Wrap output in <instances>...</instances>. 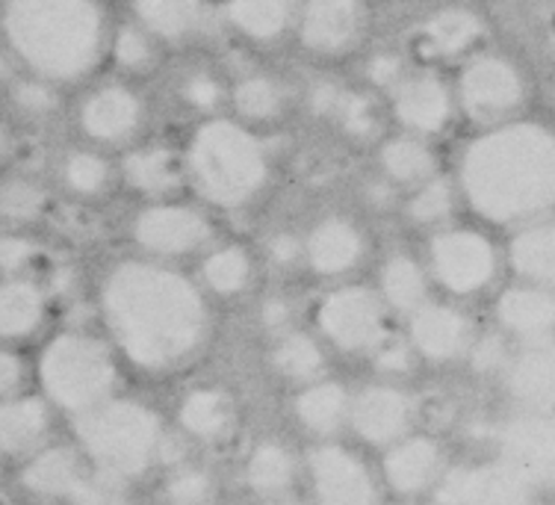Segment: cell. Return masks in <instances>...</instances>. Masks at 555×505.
<instances>
[{
    "instance_id": "cell-1",
    "label": "cell",
    "mask_w": 555,
    "mask_h": 505,
    "mask_svg": "<svg viewBox=\"0 0 555 505\" xmlns=\"http://www.w3.org/2000/svg\"><path fill=\"white\" fill-rule=\"evenodd\" d=\"M107 340L137 373L169 378L204 355L214 334L202 284L166 260H121L98 293Z\"/></svg>"
},
{
    "instance_id": "cell-2",
    "label": "cell",
    "mask_w": 555,
    "mask_h": 505,
    "mask_svg": "<svg viewBox=\"0 0 555 505\" xmlns=\"http://www.w3.org/2000/svg\"><path fill=\"white\" fill-rule=\"evenodd\" d=\"M461 202L493 228L555 216V125L517 116L481 128L459 160Z\"/></svg>"
},
{
    "instance_id": "cell-3",
    "label": "cell",
    "mask_w": 555,
    "mask_h": 505,
    "mask_svg": "<svg viewBox=\"0 0 555 505\" xmlns=\"http://www.w3.org/2000/svg\"><path fill=\"white\" fill-rule=\"evenodd\" d=\"M3 33L15 56L51 83L95 72L109 44L98 0H7Z\"/></svg>"
},
{
    "instance_id": "cell-4",
    "label": "cell",
    "mask_w": 555,
    "mask_h": 505,
    "mask_svg": "<svg viewBox=\"0 0 555 505\" xmlns=\"http://www.w3.org/2000/svg\"><path fill=\"white\" fill-rule=\"evenodd\" d=\"M183 166L204 202L222 210L251 205L272 174L267 145L234 119L204 121L186 145Z\"/></svg>"
},
{
    "instance_id": "cell-5",
    "label": "cell",
    "mask_w": 555,
    "mask_h": 505,
    "mask_svg": "<svg viewBox=\"0 0 555 505\" xmlns=\"http://www.w3.org/2000/svg\"><path fill=\"white\" fill-rule=\"evenodd\" d=\"M166 419L154 405L137 397H109L98 409L75 417L77 450L95 470L139 482L149 476L166 450Z\"/></svg>"
},
{
    "instance_id": "cell-6",
    "label": "cell",
    "mask_w": 555,
    "mask_h": 505,
    "mask_svg": "<svg viewBox=\"0 0 555 505\" xmlns=\"http://www.w3.org/2000/svg\"><path fill=\"white\" fill-rule=\"evenodd\" d=\"M118 352L86 332L56 334L39 355V385L48 405L80 417L118 393Z\"/></svg>"
},
{
    "instance_id": "cell-7",
    "label": "cell",
    "mask_w": 555,
    "mask_h": 505,
    "mask_svg": "<svg viewBox=\"0 0 555 505\" xmlns=\"http://www.w3.org/2000/svg\"><path fill=\"white\" fill-rule=\"evenodd\" d=\"M390 308L375 287L337 284L313 308V332L332 352L370 358L390 337Z\"/></svg>"
},
{
    "instance_id": "cell-8",
    "label": "cell",
    "mask_w": 555,
    "mask_h": 505,
    "mask_svg": "<svg viewBox=\"0 0 555 505\" xmlns=\"http://www.w3.org/2000/svg\"><path fill=\"white\" fill-rule=\"evenodd\" d=\"M505 251L479 228L443 225L428 239L426 269L449 299H476L493 290Z\"/></svg>"
},
{
    "instance_id": "cell-9",
    "label": "cell",
    "mask_w": 555,
    "mask_h": 505,
    "mask_svg": "<svg viewBox=\"0 0 555 505\" xmlns=\"http://www.w3.org/2000/svg\"><path fill=\"white\" fill-rule=\"evenodd\" d=\"M301 488L308 505H382L378 467L354 443L317 441L301 452Z\"/></svg>"
},
{
    "instance_id": "cell-10",
    "label": "cell",
    "mask_w": 555,
    "mask_h": 505,
    "mask_svg": "<svg viewBox=\"0 0 555 505\" xmlns=\"http://www.w3.org/2000/svg\"><path fill=\"white\" fill-rule=\"evenodd\" d=\"M459 109L479 128H491L524 116L529 101V77L512 56L481 51L467 56L455 80Z\"/></svg>"
},
{
    "instance_id": "cell-11",
    "label": "cell",
    "mask_w": 555,
    "mask_h": 505,
    "mask_svg": "<svg viewBox=\"0 0 555 505\" xmlns=\"http://www.w3.org/2000/svg\"><path fill=\"white\" fill-rule=\"evenodd\" d=\"M416 429H420V402L414 390L399 378L378 376L373 381H363L361 387H352L346 435L361 450L382 452Z\"/></svg>"
},
{
    "instance_id": "cell-12",
    "label": "cell",
    "mask_w": 555,
    "mask_h": 505,
    "mask_svg": "<svg viewBox=\"0 0 555 505\" xmlns=\"http://www.w3.org/2000/svg\"><path fill=\"white\" fill-rule=\"evenodd\" d=\"M479 328L473 316L452 299H428L405 316V340L416 364H467Z\"/></svg>"
},
{
    "instance_id": "cell-13",
    "label": "cell",
    "mask_w": 555,
    "mask_h": 505,
    "mask_svg": "<svg viewBox=\"0 0 555 505\" xmlns=\"http://www.w3.org/2000/svg\"><path fill=\"white\" fill-rule=\"evenodd\" d=\"M493 458L532 491L555 488V414L512 411L493 431Z\"/></svg>"
},
{
    "instance_id": "cell-14",
    "label": "cell",
    "mask_w": 555,
    "mask_h": 505,
    "mask_svg": "<svg viewBox=\"0 0 555 505\" xmlns=\"http://www.w3.org/2000/svg\"><path fill=\"white\" fill-rule=\"evenodd\" d=\"M449 455L438 435L416 429L402 441L390 443L378 452V479L385 494L399 503H420L423 496L435 494L440 476L447 474Z\"/></svg>"
},
{
    "instance_id": "cell-15",
    "label": "cell",
    "mask_w": 555,
    "mask_h": 505,
    "mask_svg": "<svg viewBox=\"0 0 555 505\" xmlns=\"http://www.w3.org/2000/svg\"><path fill=\"white\" fill-rule=\"evenodd\" d=\"M133 243L154 260H181L210 246L214 225L198 207L178 202H157L133 219Z\"/></svg>"
},
{
    "instance_id": "cell-16",
    "label": "cell",
    "mask_w": 555,
    "mask_h": 505,
    "mask_svg": "<svg viewBox=\"0 0 555 505\" xmlns=\"http://www.w3.org/2000/svg\"><path fill=\"white\" fill-rule=\"evenodd\" d=\"M240 419H243L240 399L222 381H202V385L186 387L171 409L175 431L183 441L202 450H216L236 438Z\"/></svg>"
},
{
    "instance_id": "cell-17",
    "label": "cell",
    "mask_w": 555,
    "mask_h": 505,
    "mask_svg": "<svg viewBox=\"0 0 555 505\" xmlns=\"http://www.w3.org/2000/svg\"><path fill=\"white\" fill-rule=\"evenodd\" d=\"M534 491L500 458L449 464L431 494L435 505H529Z\"/></svg>"
},
{
    "instance_id": "cell-18",
    "label": "cell",
    "mask_w": 555,
    "mask_h": 505,
    "mask_svg": "<svg viewBox=\"0 0 555 505\" xmlns=\"http://www.w3.org/2000/svg\"><path fill=\"white\" fill-rule=\"evenodd\" d=\"M296 30L310 54H352L370 30L366 0H301Z\"/></svg>"
},
{
    "instance_id": "cell-19",
    "label": "cell",
    "mask_w": 555,
    "mask_h": 505,
    "mask_svg": "<svg viewBox=\"0 0 555 505\" xmlns=\"http://www.w3.org/2000/svg\"><path fill=\"white\" fill-rule=\"evenodd\" d=\"M496 378L512 411L555 414V337L544 344L512 346Z\"/></svg>"
},
{
    "instance_id": "cell-20",
    "label": "cell",
    "mask_w": 555,
    "mask_h": 505,
    "mask_svg": "<svg viewBox=\"0 0 555 505\" xmlns=\"http://www.w3.org/2000/svg\"><path fill=\"white\" fill-rule=\"evenodd\" d=\"M493 328L512 346L544 344L555 337V290L512 281L493 296Z\"/></svg>"
},
{
    "instance_id": "cell-21",
    "label": "cell",
    "mask_w": 555,
    "mask_h": 505,
    "mask_svg": "<svg viewBox=\"0 0 555 505\" xmlns=\"http://www.w3.org/2000/svg\"><path fill=\"white\" fill-rule=\"evenodd\" d=\"M349 405H352V387L334 376H322L310 385L293 387L289 393L293 426L310 443L343 438L349 426Z\"/></svg>"
},
{
    "instance_id": "cell-22",
    "label": "cell",
    "mask_w": 555,
    "mask_h": 505,
    "mask_svg": "<svg viewBox=\"0 0 555 505\" xmlns=\"http://www.w3.org/2000/svg\"><path fill=\"white\" fill-rule=\"evenodd\" d=\"M455 109V89L431 72L405 75V80L393 89V116L405 133H416L423 140L443 133L452 125Z\"/></svg>"
},
{
    "instance_id": "cell-23",
    "label": "cell",
    "mask_w": 555,
    "mask_h": 505,
    "mask_svg": "<svg viewBox=\"0 0 555 505\" xmlns=\"http://www.w3.org/2000/svg\"><path fill=\"white\" fill-rule=\"evenodd\" d=\"M240 482L251 500L296 494L301 488V452H296V446L284 438L263 435L243 452Z\"/></svg>"
},
{
    "instance_id": "cell-24",
    "label": "cell",
    "mask_w": 555,
    "mask_h": 505,
    "mask_svg": "<svg viewBox=\"0 0 555 505\" xmlns=\"http://www.w3.org/2000/svg\"><path fill=\"white\" fill-rule=\"evenodd\" d=\"M366 258V237L346 216H325L305 234V267L317 279L340 281Z\"/></svg>"
},
{
    "instance_id": "cell-25",
    "label": "cell",
    "mask_w": 555,
    "mask_h": 505,
    "mask_svg": "<svg viewBox=\"0 0 555 505\" xmlns=\"http://www.w3.org/2000/svg\"><path fill=\"white\" fill-rule=\"evenodd\" d=\"M145 119L142 98L121 83L95 89L80 107V130L101 145H121L133 140Z\"/></svg>"
},
{
    "instance_id": "cell-26",
    "label": "cell",
    "mask_w": 555,
    "mask_h": 505,
    "mask_svg": "<svg viewBox=\"0 0 555 505\" xmlns=\"http://www.w3.org/2000/svg\"><path fill=\"white\" fill-rule=\"evenodd\" d=\"M92 464L77 446H48L27 455L22 467L24 491L48 503H68Z\"/></svg>"
},
{
    "instance_id": "cell-27",
    "label": "cell",
    "mask_w": 555,
    "mask_h": 505,
    "mask_svg": "<svg viewBox=\"0 0 555 505\" xmlns=\"http://www.w3.org/2000/svg\"><path fill=\"white\" fill-rule=\"evenodd\" d=\"M267 364L272 376H278L284 385L293 387L310 385L322 376H332L328 364H332V349L322 344L317 332H301V328H289V332L278 334L269 340Z\"/></svg>"
},
{
    "instance_id": "cell-28",
    "label": "cell",
    "mask_w": 555,
    "mask_h": 505,
    "mask_svg": "<svg viewBox=\"0 0 555 505\" xmlns=\"http://www.w3.org/2000/svg\"><path fill=\"white\" fill-rule=\"evenodd\" d=\"M505 251V269L514 281L555 290V216L529 222L512 231Z\"/></svg>"
},
{
    "instance_id": "cell-29",
    "label": "cell",
    "mask_w": 555,
    "mask_h": 505,
    "mask_svg": "<svg viewBox=\"0 0 555 505\" xmlns=\"http://www.w3.org/2000/svg\"><path fill=\"white\" fill-rule=\"evenodd\" d=\"M481 39H485V22L479 12L467 10V7H449V10L435 12L416 30L420 51L431 60L473 56Z\"/></svg>"
},
{
    "instance_id": "cell-30",
    "label": "cell",
    "mask_w": 555,
    "mask_h": 505,
    "mask_svg": "<svg viewBox=\"0 0 555 505\" xmlns=\"http://www.w3.org/2000/svg\"><path fill=\"white\" fill-rule=\"evenodd\" d=\"M133 15L160 42H193L210 30L207 0H133Z\"/></svg>"
},
{
    "instance_id": "cell-31",
    "label": "cell",
    "mask_w": 555,
    "mask_h": 505,
    "mask_svg": "<svg viewBox=\"0 0 555 505\" xmlns=\"http://www.w3.org/2000/svg\"><path fill=\"white\" fill-rule=\"evenodd\" d=\"M121 174L137 193L166 202L186 181V166L178 151L163 142H154V145H139L130 151L121 163Z\"/></svg>"
},
{
    "instance_id": "cell-32",
    "label": "cell",
    "mask_w": 555,
    "mask_h": 505,
    "mask_svg": "<svg viewBox=\"0 0 555 505\" xmlns=\"http://www.w3.org/2000/svg\"><path fill=\"white\" fill-rule=\"evenodd\" d=\"M51 431L48 399L39 397H3L0 399V452L3 455H33L42 450Z\"/></svg>"
},
{
    "instance_id": "cell-33",
    "label": "cell",
    "mask_w": 555,
    "mask_h": 505,
    "mask_svg": "<svg viewBox=\"0 0 555 505\" xmlns=\"http://www.w3.org/2000/svg\"><path fill=\"white\" fill-rule=\"evenodd\" d=\"M375 290L385 299L390 313L405 320L408 313H414L423 301L431 299V275L423 260H416L414 255H405V251H396L378 269Z\"/></svg>"
},
{
    "instance_id": "cell-34",
    "label": "cell",
    "mask_w": 555,
    "mask_h": 505,
    "mask_svg": "<svg viewBox=\"0 0 555 505\" xmlns=\"http://www.w3.org/2000/svg\"><path fill=\"white\" fill-rule=\"evenodd\" d=\"M301 0H228V22L248 42H278L299 18Z\"/></svg>"
},
{
    "instance_id": "cell-35",
    "label": "cell",
    "mask_w": 555,
    "mask_h": 505,
    "mask_svg": "<svg viewBox=\"0 0 555 505\" xmlns=\"http://www.w3.org/2000/svg\"><path fill=\"white\" fill-rule=\"evenodd\" d=\"M198 284L216 299H240L255 284V258L243 246H219L204 251Z\"/></svg>"
},
{
    "instance_id": "cell-36",
    "label": "cell",
    "mask_w": 555,
    "mask_h": 505,
    "mask_svg": "<svg viewBox=\"0 0 555 505\" xmlns=\"http://www.w3.org/2000/svg\"><path fill=\"white\" fill-rule=\"evenodd\" d=\"M378 166L385 172V181L390 186H408L414 190L420 183H426L428 178H435L438 172V157L423 137L416 133H402L387 140L378 151Z\"/></svg>"
},
{
    "instance_id": "cell-37",
    "label": "cell",
    "mask_w": 555,
    "mask_h": 505,
    "mask_svg": "<svg viewBox=\"0 0 555 505\" xmlns=\"http://www.w3.org/2000/svg\"><path fill=\"white\" fill-rule=\"evenodd\" d=\"M44 320V293L33 281L15 275L0 281V340H24Z\"/></svg>"
},
{
    "instance_id": "cell-38",
    "label": "cell",
    "mask_w": 555,
    "mask_h": 505,
    "mask_svg": "<svg viewBox=\"0 0 555 505\" xmlns=\"http://www.w3.org/2000/svg\"><path fill=\"white\" fill-rule=\"evenodd\" d=\"M231 104L243 116V121L263 125L284 116L287 107V92L269 75H246L240 77L231 89Z\"/></svg>"
},
{
    "instance_id": "cell-39",
    "label": "cell",
    "mask_w": 555,
    "mask_h": 505,
    "mask_svg": "<svg viewBox=\"0 0 555 505\" xmlns=\"http://www.w3.org/2000/svg\"><path fill=\"white\" fill-rule=\"evenodd\" d=\"M219 482L207 464H175L160 479V505H216Z\"/></svg>"
},
{
    "instance_id": "cell-40",
    "label": "cell",
    "mask_w": 555,
    "mask_h": 505,
    "mask_svg": "<svg viewBox=\"0 0 555 505\" xmlns=\"http://www.w3.org/2000/svg\"><path fill=\"white\" fill-rule=\"evenodd\" d=\"M459 183L449 178H428L426 183L414 186L405 202V216L420 228H443L459 207Z\"/></svg>"
},
{
    "instance_id": "cell-41",
    "label": "cell",
    "mask_w": 555,
    "mask_h": 505,
    "mask_svg": "<svg viewBox=\"0 0 555 505\" xmlns=\"http://www.w3.org/2000/svg\"><path fill=\"white\" fill-rule=\"evenodd\" d=\"M60 178L75 195H83V198H95V195H104L113 183V166H109L101 154L95 151H68L60 163Z\"/></svg>"
},
{
    "instance_id": "cell-42",
    "label": "cell",
    "mask_w": 555,
    "mask_h": 505,
    "mask_svg": "<svg viewBox=\"0 0 555 505\" xmlns=\"http://www.w3.org/2000/svg\"><path fill=\"white\" fill-rule=\"evenodd\" d=\"M160 39H154L142 24L133 22L113 33L109 51H113L118 68H125L130 75H145L160 63Z\"/></svg>"
},
{
    "instance_id": "cell-43",
    "label": "cell",
    "mask_w": 555,
    "mask_h": 505,
    "mask_svg": "<svg viewBox=\"0 0 555 505\" xmlns=\"http://www.w3.org/2000/svg\"><path fill=\"white\" fill-rule=\"evenodd\" d=\"M328 121H334L343 137H349L352 142H373L382 133V116L375 101L358 89H343Z\"/></svg>"
},
{
    "instance_id": "cell-44",
    "label": "cell",
    "mask_w": 555,
    "mask_h": 505,
    "mask_svg": "<svg viewBox=\"0 0 555 505\" xmlns=\"http://www.w3.org/2000/svg\"><path fill=\"white\" fill-rule=\"evenodd\" d=\"M48 207V193L33 178H10L0 183V216L10 222H36Z\"/></svg>"
},
{
    "instance_id": "cell-45",
    "label": "cell",
    "mask_w": 555,
    "mask_h": 505,
    "mask_svg": "<svg viewBox=\"0 0 555 505\" xmlns=\"http://www.w3.org/2000/svg\"><path fill=\"white\" fill-rule=\"evenodd\" d=\"M178 101L193 113L210 116V113L222 107L224 101H231V92L224 89L222 77L210 72V68H190L178 80Z\"/></svg>"
},
{
    "instance_id": "cell-46",
    "label": "cell",
    "mask_w": 555,
    "mask_h": 505,
    "mask_svg": "<svg viewBox=\"0 0 555 505\" xmlns=\"http://www.w3.org/2000/svg\"><path fill=\"white\" fill-rule=\"evenodd\" d=\"M12 107L22 113L24 119L33 121H48L60 109V98H56L51 80L44 77H22V80H12L10 87Z\"/></svg>"
},
{
    "instance_id": "cell-47",
    "label": "cell",
    "mask_w": 555,
    "mask_h": 505,
    "mask_svg": "<svg viewBox=\"0 0 555 505\" xmlns=\"http://www.w3.org/2000/svg\"><path fill=\"white\" fill-rule=\"evenodd\" d=\"M68 505H133V500H130V482L89 467V474H86L83 482L77 484V491L72 494Z\"/></svg>"
},
{
    "instance_id": "cell-48",
    "label": "cell",
    "mask_w": 555,
    "mask_h": 505,
    "mask_svg": "<svg viewBox=\"0 0 555 505\" xmlns=\"http://www.w3.org/2000/svg\"><path fill=\"white\" fill-rule=\"evenodd\" d=\"M267 260L281 272L305 267V237L293 231H275L267 243Z\"/></svg>"
},
{
    "instance_id": "cell-49",
    "label": "cell",
    "mask_w": 555,
    "mask_h": 505,
    "mask_svg": "<svg viewBox=\"0 0 555 505\" xmlns=\"http://www.w3.org/2000/svg\"><path fill=\"white\" fill-rule=\"evenodd\" d=\"M39 258V246L27 237H18V234H7L0 237V269L15 279L22 275L24 269L33 267V260Z\"/></svg>"
},
{
    "instance_id": "cell-50",
    "label": "cell",
    "mask_w": 555,
    "mask_h": 505,
    "mask_svg": "<svg viewBox=\"0 0 555 505\" xmlns=\"http://www.w3.org/2000/svg\"><path fill=\"white\" fill-rule=\"evenodd\" d=\"M405 60L396 54V51H378V54L370 56V63H366V80H370L375 89H390V92H393V89L405 80Z\"/></svg>"
},
{
    "instance_id": "cell-51",
    "label": "cell",
    "mask_w": 555,
    "mask_h": 505,
    "mask_svg": "<svg viewBox=\"0 0 555 505\" xmlns=\"http://www.w3.org/2000/svg\"><path fill=\"white\" fill-rule=\"evenodd\" d=\"M293 320H296V311H293V305H289L287 299H281V296L269 299L267 305L260 308V323H263V328L269 332V337H278V334L296 328Z\"/></svg>"
},
{
    "instance_id": "cell-52",
    "label": "cell",
    "mask_w": 555,
    "mask_h": 505,
    "mask_svg": "<svg viewBox=\"0 0 555 505\" xmlns=\"http://www.w3.org/2000/svg\"><path fill=\"white\" fill-rule=\"evenodd\" d=\"M24 381L22 358L10 352L7 346H0V399L15 397Z\"/></svg>"
},
{
    "instance_id": "cell-53",
    "label": "cell",
    "mask_w": 555,
    "mask_h": 505,
    "mask_svg": "<svg viewBox=\"0 0 555 505\" xmlns=\"http://www.w3.org/2000/svg\"><path fill=\"white\" fill-rule=\"evenodd\" d=\"M15 154V137L7 121L0 119V163H7Z\"/></svg>"
},
{
    "instance_id": "cell-54",
    "label": "cell",
    "mask_w": 555,
    "mask_h": 505,
    "mask_svg": "<svg viewBox=\"0 0 555 505\" xmlns=\"http://www.w3.org/2000/svg\"><path fill=\"white\" fill-rule=\"evenodd\" d=\"M251 505H308V500L299 494H289V496H272V500H251Z\"/></svg>"
},
{
    "instance_id": "cell-55",
    "label": "cell",
    "mask_w": 555,
    "mask_h": 505,
    "mask_svg": "<svg viewBox=\"0 0 555 505\" xmlns=\"http://www.w3.org/2000/svg\"><path fill=\"white\" fill-rule=\"evenodd\" d=\"M399 505H423V503H399ZM431 505H435V503H431Z\"/></svg>"
}]
</instances>
